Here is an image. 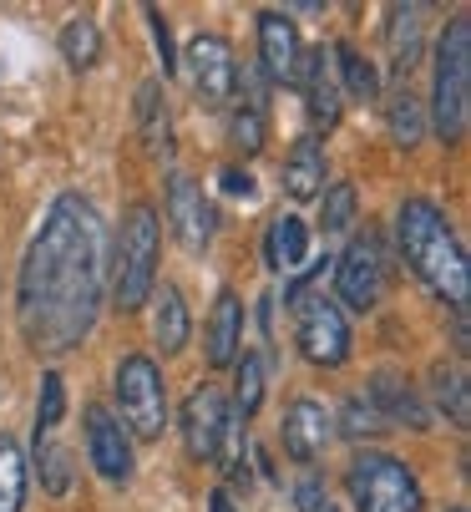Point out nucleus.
Returning <instances> with one entry per match:
<instances>
[{"mask_svg": "<svg viewBox=\"0 0 471 512\" xmlns=\"http://www.w3.org/2000/svg\"><path fill=\"white\" fill-rule=\"evenodd\" d=\"M107 289V224L92 198L61 193L26 249L16 279V320L36 355L76 350L102 310Z\"/></svg>", "mask_w": 471, "mask_h": 512, "instance_id": "1", "label": "nucleus"}, {"mask_svg": "<svg viewBox=\"0 0 471 512\" xmlns=\"http://www.w3.org/2000/svg\"><path fill=\"white\" fill-rule=\"evenodd\" d=\"M289 310H294V345H299V355L309 365L335 371V365L350 360V320H345V310L335 300H325V295L309 289V295H299Z\"/></svg>", "mask_w": 471, "mask_h": 512, "instance_id": "7", "label": "nucleus"}, {"mask_svg": "<svg viewBox=\"0 0 471 512\" xmlns=\"http://www.w3.org/2000/svg\"><path fill=\"white\" fill-rule=\"evenodd\" d=\"M294 507H299V512H325V507H330L325 482H320V477H304V482L294 487Z\"/></svg>", "mask_w": 471, "mask_h": 512, "instance_id": "35", "label": "nucleus"}, {"mask_svg": "<svg viewBox=\"0 0 471 512\" xmlns=\"http://www.w3.org/2000/svg\"><path fill=\"white\" fill-rule=\"evenodd\" d=\"M147 26H152L157 56H163V77H173V71H178V51H173V26H168V16L157 11V6H147Z\"/></svg>", "mask_w": 471, "mask_h": 512, "instance_id": "34", "label": "nucleus"}, {"mask_svg": "<svg viewBox=\"0 0 471 512\" xmlns=\"http://www.w3.org/2000/svg\"><path fill=\"white\" fill-rule=\"evenodd\" d=\"M107 274H112V305L122 315H132L152 300V289H157V208L152 203H132L122 213Z\"/></svg>", "mask_w": 471, "mask_h": 512, "instance_id": "3", "label": "nucleus"}, {"mask_svg": "<svg viewBox=\"0 0 471 512\" xmlns=\"http://www.w3.org/2000/svg\"><path fill=\"white\" fill-rule=\"evenodd\" d=\"M208 512H244V507L233 502V492H228V487H213V492H208Z\"/></svg>", "mask_w": 471, "mask_h": 512, "instance_id": "37", "label": "nucleus"}, {"mask_svg": "<svg viewBox=\"0 0 471 512\" xmlns=\"http://www.w3.org/2000/svg\"><path fill=\"white\" fill-rule=\"evenodd\" d=\"M228 137L239 142L244 153H259L264 148V107L239 102V107H233V117H228Z\"/></svg>", "mask_w": 471, "mask_h": 512, "instance_id": "32", "label": "nucleus"}, {"mask_svg": "<svg viewBox=\"0 0 471 512\" xmlns=\"http://www.w3.org/2000/svg\"><path fill=\"white\" fill-rule=\"evenodd\" d=\"M325 148L314 137H299L294 148H289V158H284V193L294 198V203H309V198H320L325 193Z\"/></svg>", "mask_w": 471, "mask_h": 512, "instance_id": "19", "label": "nucleus"}, {"mask_svg": "<svg viewBox=\"0 0 471 512\" xmlns=\"http://www.w3.org/2000/svg\"><path fill=\"white\" fill-rule=\"evenodd\" d=\"M431 381H436V406L451 416V426L456 431H466V421H471V391H466V376H461V365H436L431 371Z\"/></svg>", "mask_w": 471, "mask_h": 512, "instance_id": "26", "label": "nucleus"}, {"mask_svg": "<svg viewBox=\"0 0 471 512\" xmlns=\"http://www.w3.org/2000/svg\"><path fill=\"white\" fill-rule=\"evenodd\" d=\"M66 416V381L56 371L41 376V401H36V436H51Z\"/></svg>", "mask_w": 471, "mask_h": 512, "instance_id": "30", "label": "nucleus"}, {"mask_svg": "<svg viewBox=\"0 0 471 512\" xmlns=\"http://www.w3.org/2000/svg\"><path fill=\"white\" fill-rule=\"evenodd\" d=\"M61 61H66L71 71H92V66L102 61V26H97L92 16L66 21V31H61Z\"/></svg>", "mask_w": 471, "mask_h": 512, "instance_id": "23", "label": "nucleus"}, {"mask_svg": "<svg viewBox=\"0 0 471 512\" xmlns=\"http://www.w3.org/2000/svg\"><path fill=\"white\" fill-rule=\"evenodd\" d=\"M239 345H244V300L233 289H218L213 300V315H208V330H203V355L213 371L239 360Z\"/></svg>", "mask_w": 471, "mask_h": 512, "instance_id": "16", "label": "nucleus"}, {"mask_svg": "<svg viewBox=\"0 0 471 512\" xmlns=\"http://www.w3.org/2000/svg\"><path fill=\"white\" fill-rule=\"evenodd\" d=\"M340 431L345 436H355V442H360V436H375V431H385V421H380V411L370 406V396H350L345 401V411H340Z\"/></svg>", "mask_w": 471, "mask_h": 512, "instance_id": "33", "label": "nucleus"}, {"mask_svg": "<svg viewBox=\"0 0 471 512\" xmlns=\"http://www.w3.org/2000/svg\"><path fill=\"white\" fill-rule=\"evenodd\" d=\"M193 335V320H188V300L178 284H157L152 289V340L163 345V355H178Z\"/></svg>", "mask_w": 471, "mask_h": 512, "instance_id": "18", "label": "nucleus"}, {"mask_svg": "<svg viewBox=\"0 0 471 512\" xmlns=\"http://www.w3.org/2000/svg\"><path fill=\"white\" fill-rule=\"evenodd\" d=\"M345 487L360 512H421L426 507L416 472L390 452H360L345 472Z\"/></svg>", "mask_w": 471, "mask_h": 512, "instance_id": "5", "label": "nucleus"}, {"mask_svg": "<svg viewBox=\"0 0 471 512\" xmlns=\"http://www.w3.org/2000/svg\"><path fill=\"white\" fill-rule=\"evenodd\" d=\"M233 371H239V381H233L228 411L239 416V421H249V416L259 411V401H264V360H259L254 350H244L239 360H233Z\"/></svg>", "mask_w": 471, "mask_h": 512, "instance_id": "25", "label": "nucleus"}, {"mask_svg": "<svg viewBox=\"0 0 471 512\" xmlns=\"http://www.w3.org/2000/svg\"><path fill=\"white\" fill-rule=\"evenodd\" d=\"M466 112H471V16H456L441 31L436 46V77H431V122L446 148L466 137Z\"/></svg>", "mask_w": 471, "mask_h": 512, "instance_id": "4", "label": "nucleus"}, {"mask_svg": "<svg viewBox=\"0 0 471 512\" xmlns=\"http://www.w3.org/2000/svg\"><path fill=\"white\" fill-rule=\"evenodd\" d=\"M335 289H340V305H350L355 315H370L385 295V254L380 239L365 229L345 244V254L335 259Z\"/></svg>", "mask_w": 471, "mask_h": 512, "instance_id": "8", "label": "nucleus"}, {"mask_svg": "<svg viewBox=\"0 0 471 512\" xmlns=\"http://www.w3.org/2000/svg\"><path fill=\"white\" fill-rule=\"evenodd\" d=\"M355 208H360L355 183H325V193H320V229L325 234H345L355 224Z\"/></svg>", "mask_w": 471, "mask_h": 512, "instance_id": "29", "label": "nucleus"}, {"mask_svg": "<svg viewBox=\"0 0 471 512\" xmlns=\"http://www.w3.org/2000/svg\"><path fill=\"white\" fill-rule=\"evenodd\" d=\"M137 122H142L147 148L168 158V148H173V117H168V92H163V82H142V87H137Z\"/></svg>", "mask_w": 471, "mask_h": 512, "instance_id": "22", "label": "nucleus"}, {"mask_svg": "<svg viewBox=\"0 0 471 512\" xmlns=\"http://www.w3.org/2000/svg\"><path fill=\"white\" fill-rule=\"evenodd\" d=\"M330 56H335L330 66L340 71V82H345V92H350L355 102H375V97H380V77H375V66H370V61H365L350 41H340Z\"/></svg>", "mask_w": 471, "mask_h": 512, "instance_id": "24", "label": "nucleus"}, {"mask_svg": "<svg viewBox=\"0 0 471 512\" xmlns=\"http://www.w3.org/2000/svg\"><path fill=\"white\" fill-rule=\"evenodd\" d=\"M396 239H401V259L411 264V274L456 315H466L471 269H466V249L451 229V218L431 198H406L396 213Z\"/></svg>", "mask_w": 471, "mask_h": 512, "instance_id": "2", "label": "nucleus"}, {"mask_svg": "<svg viewBox=\"0 0 471 512\" xmlns=\"http://www.w3.org/2000/svg\"><path fill=\"white\" fill-rule=\"evenodd\" d=\"M451 512H466V507H451Z\"/></svg>", "mask_w": 471, "mask_h": 512, "instance_id": "38", "label": "nucleus"}, {"mask_svg": "<svg viewBox=\"0 0 471 512\" xmlns=\"http://www.w3.org/2000/svg\"><path fill=\"white\" fill-rule=\"evenodd\" d=\"M223 426H228V396L213 381L193 386L188 401H183V447H188L193 462H213L218 457Z\"/></svg>", "mask_w": 471, "mask_h": 512, "instance_id": "10", "label": "nucleus"}, {"mask_svg": "<svg viewBox=\"0 0 471 512\" xmlns=\"http://www.w3.org/2000/svg\"><path fill=\"white\" fill-rule=\"evenodd\" d=\"M21 507H26V457L0 431V512H21Z\"/></svg>", "mask_w": 471, "mask_h": 512, "instance_id": "28", "label": "nucleus"}, {"mask_svg": "<svg viewBox=\"0 0 471 512\" xmlns=\"http://www.w3.org/2000/svg\"><path fill=\"white\" fill-rule=\"evenodd\" d=\"M304 254H309L304 218H294V213L274 218V224H269V239H264V264H269L274 274H294V269L304 264Z\"/></svg>", "mask_w": 471, "mask_h": 512, "instance_id": "21", "label": "nucleus"}, {"mask_svg": "<svg viewBox=\"0 0 471 512\" xmlns=\"http://www.w3.org/2000/svg\"><path fill=\"white\" fill-rule=\"evenodd\" d=\"M365 396H370V406L380 411L385 426H411V431H426L431 426V411H426L421 391L406 376H396V371H375V381H370Z\"/></svg>", "mask_w": 471, "mask_h": 512, "instance_id": "15", "label": "nucleus"}, {"mask_svg": "<svg viewBox=\"0 0 471 512\" xmlns=\"http://www.w3.org/2000/svg\"><path fill=\"white\" fill-rule=\"evenodd\" d=\"M36 462H41L46 492H66V487H71V452L56 447L51 436H36Z\"/></svg>", "mask_w": 471, "mask_h": 512, "instance_id": "31", "label": "nucleus"}, {"mask_svg": "<svg viewBox=\"0 0 471 512\" xmlns=\"http://www.w3.org/2000/svg\"><path fill=\"white\" fill-rule=\"evenodd\" d=\"M279 442H284V457H289V462H304V467H309V462H320V457L330 452L335 421H330V411H325L320 401L299 396V401H289V411H284Z\"/></svg>", "mask_w": 471, "mask_h": 512, "instance_id": "12", "label": "nucleus"}, {"mask_svg": "<svg viewBox=\"0 0 471 512\" xmlns=\"http://www.w3.org/2000/svg\"><path fill=\"white\" fill-rule=\"evenodd\" d=\"M188 82H193V97L213 112H223L233 102V92H239V61H233V46L213 31L193 36L188 41Z\"/></svg>", "mask_w": 471, "mask_h": 512, "instance_id": "9", "label": "nucleus"}, {"mask_svg": "<svg viewBox=\"0 0 471 512\" xmlns=\"http://www.w3.org/2000/svg\"><path fill=\"white\" fill-rule=\"evenodd\" d=\"M304 97H309V122L314 127H335L340 122V87H335V66L320 51H304V77H299Z\"/></svg>", "mask_w": 471, "mask_h": 512, "instance_id": "17", "label": "nucleus"}, {"mask_svg": "<svg viewBox=\"0 0 471 512\" xmlns=\"http://www.w3.org/2000/svg\"><path fill=\"white\" fill-rule=\"evenodd\" d=\"M87 457L107 482H132V442L107 406H87Z\"/></svg>", "mask_w": 471, "mask_h": 512, "instance_id": "14", "label": "nucleus"}, {"mask_svg": "<svg viewBox=\"0 0 471 512\" xmlns=\"http://www.w3.org/2000/svg\"><path fill=\"white\" fill-rule=\"evenodd\" d=\"M223 193H233V198H254V178H249L244 168H223Z\"/></svg>", "mask_w": 471, "mask_h": 512, "instance_id": "36", "label": "nucleus"}, {"mask_svg": "<svg viewBox=\"0 0 471 512\" xmlns=\"http://www.w3.org/2000/svg\"><path fill=\"white\" fill-rule=\"evenodd\" d=\"M259 66L279 87H299V77H304V41H299V31L284 11L259 16Z\"/></svg>", "mask_w": 471, "mask_h": 512, "instance_id": "13", "label": "nucleus"}, {"mask_svg": "<svg viewBox=\"0 0 471 512\" xmlns=\"http://www.w3.org/2000/svg\"><path fill=\"white\" fill-rule=\"evenodd\" d=\"M168 224H173V234L188 254H203L213 244V229H218L213 203L203 198V183H193L188 173L168 178Z\"/></svg>", "mask_w": 471, "mask_h": 512, "instance_id": "11", "label": "nucleus"}, {"mask_svg": "<svg viewBox=\"0 0 471 512\" xmlns=\"http://www.w3.org/2000/svg\"><path fill=\"white\" fill-rule=\"evenodd\" d=\"M385 122H390V137H396V148H416L426 137V107L411 97V87H401L385 107Z\"/></svg>", "mask_w": 471, "mask_h": 512, "instance_id": "27", "label": "nucleus"}, {"mask_svg": "<svg viewBox=\"0 0 471 512\" xmlns=\"http://www.w3.org/2000/svg\"><path fill=\"white\" fill-rule=\"evenodd\" d=\"M117 406H122V421L142 436V442H157L168 431V386H163V371H157L152 355H127L117 365Z\"/></svg>", "mask_w": 471, "mask_h": 512, "instance_id": "6", "label": "nucleus"}, {"mask_svg": "<svg viewBox=\"0 0 471 512\" xmlns=\"http://www.w3.org/2000/svg\"><path fill=\"white\" fill-rule=\"evenodd\" d=\"M421 16H426L421 6H396V11H390L385 41H390V66H396V77H411V66L421 61V46H426Z\"/></svg>", "mask_w": 471, "mask_h": 512, "instance_id": "20", "label": "nucleus"}]
</instances>
